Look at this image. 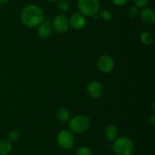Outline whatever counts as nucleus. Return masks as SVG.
Returning a JSON list of instances; mask_svg holds the SVG:
<instances>
[{
	"label": "nucleus",
	"instance_id": "nucleus-1",
	"mask_svg": "<svg viewBox=\"0 0 155 155\" xmlns=\"http://www.w3.org/2000/svg\"><path fill=\"white\" fill-rule=\"evenodd\" d=\"M45 19L42 9L35 5H29L23 9L21 12V20L27 27H38Z\"/></svg>",
	"mask_w": 155,
	"mask_h": 155
},
{
	"label": "nucleus",
	"instance_id": "nucleus-2",
	"mask_svg": "<svg viewBox=\"0 0 155 155\" xmlns=\"http://www.w3.org/2000/svg\"><path fill=\"white\" fill-rule=\"evenodd\" d=\"M112 147L116 155H132L134 150V144L128 137L120 136L114 141Z\"/></svg>",
	"mask_w": 155,
	"mask_h": 155
},
{
	"label": "nucleus",
	"instance_id": "nucleus-3",
	"mask_svg": "<svg viewBox=\"0 0 155 155\" xmlns=\"http://www.w3.org/2000/svg\"><path fill=\"white\" fill-rule=\"evenodd\" d=\"M90 119L86 115H77L69 120V129L72 133L82 134L90 126Z\"/></svg>",
	"mask_w": 155,
	"mask_h": 155
},
{
	"label": "nucleus",
	"instance_id": "nucleus-4",
	"mask_svg": "<svg viewBox=\"0 0 155 155\" xmlns=\"http://www.w3.org/2000/svg\"><path fill=\"white\" fill-rule=\"evenodd\" d=\"M80 13L84 16H93L99 10L98 0H78L77 3Z\"/></svg>",
	"mask_w": 155,
	"mask_h": 155
},
{
	"label": "nucleus",
	"instance_id": "nucleus-5",
	"mask_svg": "<svg viewBox=\"0 0 155 155\" xmlns=\"http://www.w3.org/2000/svg\"><path fill=\"white\" fill-rule=\"evenodd\" d=\"M57 142L62 149L68 150L72 148L75 143L74 133L67 129L61 130L57 135Z\"/></svg>",
	"mask_w": 155,
	"mask_h": 155
},
{
	"label": "nucleus",
	"instance_id": "nucleus-6",
	"mask_svg": "<svg viewBox=\"0 0 155 155\" xmlns=\"http://www.w3.org/2000/svg\"><path fill=\"white\" fill-rule=\"evenodd\" d=\"M97 66L100 71L104 74L110 73L114 68V61L108 55H102L97 60Z\"/></svg>",
	"mask_w": 155,
	"mask_h": 155
},
{
	"label": "nucleus",
	"instance_id": "nucleus-7",
	"mask_svg": "<svg viewBox=\"0 0 155 155\" xmlns=\"http://www.w3.org/2000/svg\"><path fill=\"white\" fill-rule=\"evenodd\" d=\"M52 25L57 33H65L69 29V20L64 15H58L53 19Z\"/></svg>",
	"mask_w": 155,
	"mask_h": 155
},
{
	"label": "nucleus",
	"instance_id": "nucleus-8",
	"mask_svg": "<svg viewBox=\"0 0 155 155\" xmlns=\"http://www.w3.org/2000/svg\"><path fill=\"white\" fill-rule=\"evenodd\" d=\"M68 20H69V24L71 27L77 30H82L86 24V18L80 12H75L72 14Z\"/></svg>",
	"mask_w": 155,
	"mask_h": 155
},
{
	"label": "nucleus",
	"instance_id": "nucleus-9",
	"mask_svg": "<svg viewBox=\"0 0 155 155\" xmlns=\"http://www.w3.org/2000/svg\"><path fill=\"white\" fill-rule=\"evenodd\" d=\"M86 90L89 97L94 99L100 98L102 96L104 91L102 84L97 81H92L89 82Z\"/></svg>",
	"mask_w": 155,
	"mask_h": 155
},
{
	"label": "nucleus",
	"instance_id": "nucleus-10",
	"mask_svg": "<svg viewBox=\"0 0 155 155\" xmlns=\"http://www.w3.org/2000/svg\"><path fill=\"white\" fill-rule=\"evenodd\" d=\"M52 28L50 23L47 21H43L37 28V34L42 39H47L51 34Z\"/></svg>",
	"mask_w": 155,
	"mask_h": 155
},
{
	"label": "nucleus",
	"instance_id": "nucleus-11",
	"mask_svg": "<svg viewBox=\"0 0 155 155\" xmlns=\"http://www.w3.org/2000/svg\"><path fill=\"white\" fill-rule=\"evenodd\" d=\"M142 21L147 24H153L155 22V13L154 10L149 8H145L140 12Z\"/></svg>",
	"mask_w": 155,
	"mask_h": 155
},
{
	"label": "nucleus",
	"instance_id": "nucleus-12",
	"mask_svg": "<svg viewBox=\"0 0 155 155\" xmlns=\"http://www.w3.org/2000/svg\"><path fill=\"white\" fill-rule=\"evenodd\" d=\"M104 136L106 139L114 141L119 137V129L117 126L114 124L108 125L104 130Z\"/></svg>",
	"mask_w": 155,
	"mask_h": 155
},
{
	"label": "nucleus",
	"instance_id": "nucleus-13",
	"mask_svg": "<svg viewBox=\"0 0 155 155\" xmlns=\"http://www.w3.org/2000/svg\"><path fill=\"white\" fill-rule=\"evenodd\" d=\"M12 150V144L7 138L0 140V155H9Z\"/></svg>",
	"mask_w": 155,
	"mask_h": 155
},
{
	"label": "nucleus",
	"instance_id": "nucleus-14",
	"mask_svg": "<svg viewBox=\"0 0 155 155\" xmlns=\"http://www.w3.org/2000/svg\"><path fill=\"white\" fill-rule=\"evenodd\" d=\"M56 116L59 121L62 122H66L70 120L71 113L67 108L61 107L56 112Z\"/></svg>",
	"mask_w": 155,
	"mask_h": 155
},
{
	"label": "nucleus",
	"instance_id": "nucleus-15",
	"mask_svg": "<svg viewBox=\"0 0 155 155\" xmlns=\"http://www.w3.org/2000/svg\"><path fill=\"white\" fill-rule=\"evenodd\" d=\"M140 41L145 45H151L154 43V36L150 32H143L140 35Z\"/></svg>",
	"mask_w": 155,
	"mask_h": 155
},
{
	"label": "nucleus",
	"instance_id": "nucleus-16",
	"mask_svg": "<svg viewBox=\"0 0 155 155\" xmlns=\"http://www.w3.org/2000/svg\"><path fill=\"white\" fill-rule=\"evenodd\" d=\"M21 138V134L17 130H12L8 134V138L7 139L10 142H16L18 141V140L20 139Z\"/></svg>",
	"mask_w": 155,
	"mask_h": 155
},
{
	"label": "nucleus",
	"instance_id": "nucleus-17",
	"mask_svg": "<svg viewBox=\"0 0 155 155\" xmlns=\"http://www.w3.org/2000/svg\"><path fill=\"white\" fill-rule=\"evenodd\" d=\"M76 155H93L92 150L86 146H81L76 151Z\"/></svg>",
	"mask_w": 155,
	"mask_h": 155
},
{
	"label": "nucleus",
	"instance_id": "nucleus-18",
	"mask_svg": "<svg viewBox=\"0 0 155 155\" xmlns=\"http://www.w3.org/2000/svg\"><path fill=\"white\" fill-rule=\"evenodd\" d=\"M69 0H58V7L61 12H67L70 9Z\"/></svg>",
	"mask_w": 155,
	"mask_h": 155
},
{
	"label": "nucleus",
	"instance_id": "nucleus-19",
	"mask_svg": "<svg viewBox=\"0 0 155 155\" xmlns=\"http://www.w3.org/2000/svg\"><path fill=\"white\" fill-rule=\"evenodd\" d=\"M127 14L130 18H136L139 14V8H137L136 6H132L129 9Z\"/></svg>",
	"mask_w": 155,
	"mask_h": 155
},
{
	"label": "nucleus",
	"instance_id": "nucleus-20",
	"mask_svg": "<svg viewBox=\"0 0 155 155\" xmlns=\"http://www.w3.org/2000/svg\"><path fill=\"white\" fill-rule=\"evenodd\" d=\"M100 16L102 19L105 20V21H109L112 18L111 13L107 10H102L100 12Z\"/></svg>",
	"mask_w": 155,
	"mask_h": 155
},
{
	"label": "nucleus",
	"instance_id": "nucleus-21",
	"mask_svg": "<svg viewBox=\"0 0 155 155\" xmlns=\"http://www.w3.org/2000/svg\"><path fill=\"white\" fill-rule=\"evenodd\" d=\"M133 2L137 8H143L148 4V0H133Z\"/></svg>",
	"mask_w": 155,
	"mask_h": 155
},
{
	"label": "nucleus",
	"instance_id": "nucleus-22",
	"mask_svg": "<svg viewBox=\"0 0 155 155\" xmlns=\"http://www.w3.org/2000/svg\"><path fill=\"white\" fill-rule=\"evenodd\" d=\"M129 0H112L114 4L117 6H123L127 4Z\"/></svg>",
	"mask_w": 155,
	"mask_h": 155
},
{
	"label": "nucleus",
	"instance_id": "nucleus-23",
	"mask_svg": "<svg viewBox=\"0 0 155 155\" xmlns=\"http://www.w3.org/2000/svg\"><path fill=\"white\" fill-rule=\"evenodd\" d=\"M149 122H151V124L153 126L155 125V115L154 114H152V115H151V116L149 117Z\"/></svg>",
	"mask_w": 155,
	"mask_h": 155
},
{
	"label": "nucleus",
	"instance_id": "nucleus-24",
	"mask_svg": "<svg viewBox=\"0 0 155 155\" xmlns=\"http://www.w3.org/2000/svg\"><path fill=\"white\" fill-rule=\"evenodd\" d=\"M10 1L11 0H0V3H7Z\"/></svg>",
	"mask_w": 155,
	"mask_h": 155
},
{
	"label": "nucleus",
	"instance_id": "nucleus-25",
	"mask_svg": "<svg viewBox=\"0 0 155 155\" xmlns=\"http://www.w3.org/2000/svg\"><path fill=\"white\" fill-rule=\"evenodd\" d=\"M46 1H48V2H55V1H58V0H46Z\"/></svg>",
	"mask_w": 155,
	"mask_h": 155
},
{
	"label": "nucleus",
	"instance_id": "nucleus-26",
	"mask_svg": "<svg viewBox=\"0 0 155 155\" xmlns=\"http://www.w3.org/2000/svg\"><path fill=\"white\" fill-rule=\"evenodd\" d=\"M9 155H11V154H9Z\"/></svg>",
	"mask_w": 155,
	"mask_h": 155
}]
</instances>
